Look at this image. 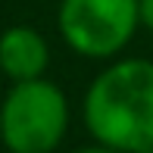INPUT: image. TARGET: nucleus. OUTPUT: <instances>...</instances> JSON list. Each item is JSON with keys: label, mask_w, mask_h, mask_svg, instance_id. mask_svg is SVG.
I'll use <instances>...</instances> for the list:
<instances>
[{"label": "nucleus", "mask_w": 153, "mask_h": 153, "mask_svg": "<svg viewBox=\"0 0 153 153\" xmlns=\"http://www.w3.org/2000/svg\"><path fill=\"white\" fill-rule=\"evenodd\" d=\"M85 125L97 144L119 153L153 150V62L116 59L85 94Z\"/></svg>", "instance_id": "nucleus-1"}, {"label": "nucleus", "mask_w": 153, "mask_h": 153, "mask_svg": "<svg viewBox=\"0 0 153 153\" xmlns=\"http://www.w3.org/2000/svg\"><path fill=\"white\" fill-rule=\"evenodd\" d=\"M69 131V100L53 81H13L0 103V141L10 153H53Z\"/></svg>", "instance_id": "nucleus-2"}, {"label": "nucleus", "mask_w": 153, "mask_h": 153, "mask_svg": "<svg viewBox=\"0 0 153 153\" xmlns=\"http://www.w3.org/2000/svg\"><path fill=\"white\" fill-rule=\"evenodd\" d=\"M59 34L75 53L109 59L128 47L137 25V0H62Z\"/></svg>", "instance_id": "nucleus-3"}, {"label": "nucleus", "mask_w": 153, "mask_h": 153, "mask_svg": "<svg viewBox=\"0 0 153 153\" xmlns=\"http://www.w3.org/2000/svg\"><path fill=\"white\" fill-rule=\"evenodd\" d=\"M50 62L47 38L31 25H13L0 34V72L10 81L41 78Z\"/></svg>", "instance_id": "nucleus-4"}, {"label": "nucleus", "mask_w": 153, "mask_h": 153, "mask_svg": "<svg viewBox=\"0 0 153 153\" xmlns=\"http://www.w3.org/2000/svg\"><path fill=\"white\" fill-rule=\"evenodd\" d=\"M137 19H141V25L153 34V0H137Z\"/></svg>", "instance_id": "nucleus-5"}, {"label": "nucleus", "mask_w": 153, "mask_h": 153, "mask_svg": "<svg viewBox=\"0 0 153 153\" xmlns=\"http://www.w3.org/2000/svg\"><path fill=\"white\" fill-rule=\"evenodd\" d=\"M75 153H119V150L106 147V144H94V147H81V150H75Z\"/></svg>", "instance_id": "nucleus-6"}, {"label": "nucleus", "mask_w": 153, "mask_h": 153, "mask_svg": "<svg viewBox=\"0 0 153 153\" xmlns=\"http://www.w3.org/2000/svg\"><path fill=\"white\" fill-rule=\"evenodd\" d=\"M150 153H153V150H150Z\"/></svg>", "instance_id": "nucleus-7"}]
</instances>
